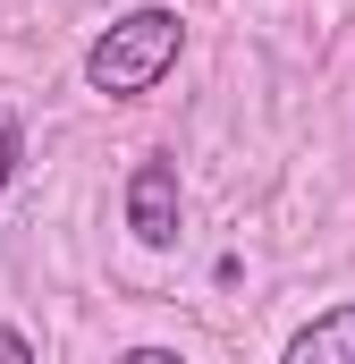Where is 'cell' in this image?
Returning <instances> with one entry per match:
<instances>
[{"instance_id": "5b68a950", "label": "cell", "mask_w": 355, "mask_h": 364, "mask_svg": "<svg viewBox=\"0 0 355 364\" xmlns=\"http://www.w3.org/2000/svg\"><path fill=\"white\" fill-rule=\"evenodd\" d=\"M0 356H9V364H34V339H26V331H9V322H0Z\"/></svg>"}, {"instance_id": "7a4b0ae2", "label": "cell", "mask_w": 355, "mask_h": 364, "mask_svg": "<svg viewBox=\"0 0 355 364\" xmlns=\"http://www.w3.org/2000/svg\"><path fill=\"white\" fill-rule=\"evenodd\" d=\"M178 161L170 153H153V161H136V178H127V229L144 237V246H178Z\"/></svg>"}, {"instance_id": "6da1fadb", "label": "cell", "mask_w": 355, "mask_h": 364, "mask_svg": "<svg viewBox=\"0 0 355 364\" xmlns=\"http://www.w3.org/2000/svg\"><path fill=\"white\" fill-rule=\"evenodd\" d=\"M178 43H186V17L178 9H127L119 26H102L85 43V85L110 102H136L178 68Z\"/></svg>"}, {"instance_id": "277c9868", "label": "cell", "mask_w": 355, "mask_h": 364, "mask_svg": "<svg viewBox=\"0 0 355 364\" xmlns=\"http://www.w3.org/2000/svg\"><path fill=\"white\" fill-rule=\"evenodd\" d=\"M17 153H26V136H17V110H0V195L17 178Z\"/></svg>"}, {"instance_id": "3957f363", "label": "cell", "mask_w": 355, "mask_h": 364, "mask_svg": "<svg viewBox=\"0 0 355 364\" xmlns=\"http://www.w3.org/2000/svg\"><path fill=\"white\" fill-rule=\"evenodd\" d=\"M288 364H355V296L347 305H330V314H313L305 331H288Z\"/></svg>"}]
</instances>
